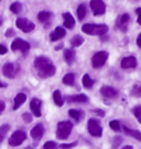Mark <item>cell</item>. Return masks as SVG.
Wrapping results in <instances>:
<instances>
[{
	"instance_id": "6da1fadb",
	"label": "cell",
	"mask_w": 141,
	"mask_h": 149,
	"mask_svg": "<svg viewBox=\"0 0 141 149\" xmlns=\"http://www.w3.org/2000/svg\"><path fill=\"white\" fill-rule=\"evenodd\" d=\"M34 68L37 69L39 76L42 79L51 77L56 72V69L52 61L47 56H38L34 60Z\"/></svg>"
},
{
	"instance_id": "7a4b0ae2",
	"label": "cell",
	"mask_w": 141,
	"mask_h": 149,
	"mask_svg": "<svg viewBox=\"0 0 141 149\" xmlns=\"http://www.w3.org/2000/svg\"><path fill=\"white\" fill-rule=\"evenodd\" d=\"M82 31L89 36H104L108 32V27L106 24H94V23H86L82 27Z\"/></svg>"
},
{
	"instance_id": "3957f363",
	"label": "cell",
	"mask_w": 141,
	"mask_h": 149,
	"mask_svg": "<svg viewBox=\"0 0 141 149\" xmlns=\"http://www.w3.org/2000/svg\"><path fill=\"white\" fill-rule=\"evenodd\" d=\"M73 124L68 120H63L58 124V130H56V137L58 139H66L72 132Z\"/></svg>"
},
{
	"instance_id": "277c9868",
	"label": "cell",
	"mask_w": 141,
	"mask_h": 149,
	"mask_svg": "<svg viewBox=\"0 0 141 149\" xmlns=\"http://www.w3.org/2000/svg\"><path fill=\"white\" fill-rule=\"evenodd\" d=\"M87 130L93 137H100L103 135V128L100 126L99 120L96 118H90L87 123Z\"/></svg>"
},
{
	"instance_id": "5b68a950",
	"label": "cell",
	"mask_w": 141,
	"mask_h": 149,
	"mask_svg": "<svg viewBox=\"0 0 141 149\" xmlns=\"http://www.w3.org/2000/svg\"><path fill=\"white\" fill-rule=\"evenodd\" d=\"M11 50L13 52H17V51H20L21 53L26 54L30 50V43L24 41L23 39H20V38H17L13 42L11 43Z\"/></svg>"
},
{
	"instance_id": "8992f818",
	"label": "cell",
	"mask_w": 141,
	"mask_h": 149,
	"mask_svg": "<svg viewBox=\"0 0 141 149\" xmlns=\"http://www.w3.org/2000/svg\"><path fill=\"white\" fill-rule=\"evenodd\" d=\"M107 59H108V52L99 51V52L95 53L94 56L92 58V64H93V66L95 69H99L101 66H104Z\"/></svg>"
},
{
	"instance_id": "52a82bcc",
	"label": "cell",
	"mask_w": 141,
	"mask_h": 149,
	"mask_svg": "<svg viewBox=\"0 0 141 149\" xmlns=\"http://www.w3.org/2000/svg\"><path fill=\"white\" fill-rule=\"evenodd\" d=\"M16 26L18 29H20L21 31H23L24 33H29L34 30V23L30 20H28L26 18H18L16 21Z\"/></svg>"
},
{
	"instance_id": "ba28073f",
	"label": "cell",
	"mask_w": 141,
	"mask_h": 149,
	"mask_svg": "<svg viewBox=\"0 0 141 149\" xmlns=\"http://www.w3.org/2000/svg\"><path fill=\"white\" fill-rule=\"evenodd\" d=\"M90 9L93 11L94 16H103L106 12V5L103 0H90L89 2Z\"/></svg>"
},
{
	"instance_id": "9c48e42d",
	"label": "cell",
	"mask_w": 141,
	"mask_h": 149,
	"mask_svg": "<svg viewBox=\"0 0 141 149\" xmlns=\"http://www.w3.org/2000/svg\"><path fill=\"white\" fill-rule=\"evenodd\" d=\"M26 138V135L24 132H22V130H17L15 133L11 135V137L9 138V145L10 146H13V147H16V146H20Z\"/></svg>"
},
{
	"instance_id": "30bf717a",
	"label": "cell",
	"mask_w": 141,
	"mask_h": 149,
	"mask_svg": "<svg viewBox=\"0 0 141 149\" xmlns=\"http://www.w3.org/2000/svg\"><path fill=\"white\" fill-rule=\"evenodd\" d=\"M130 16L128 13H122L120 16L117 18L116 20V27L117 29H119L120 31L126 32L128 30V26H129V22H130Z\"/></svg>"
},
{
	"instance_id": "8fae6325",
	"label": "cell",
	"mask_w": 141,
	"mask_h": 149,
	"mask_svg": "<svg viewBox=\"0 0 141 149\" xmlns=\"http://www.w3.org/2000/svg\"><path fill=\"white\" fill-rule=\"evenodd\" d=\"M19 71V66L15 63H6L2 66V73L8 79H15Z\"/></svg>"
},
{
	"instance_id": "7c38bea8",
	"label": "cell",
	"mask_w": 141,
	"mask_h": 149,
	"mask_svg": "<svg viewBox=\"0 0 141 149\" xmlns=\"http://www.w3.org/2000/svg\"><path fill=\"white\" fill-rule=\"evenodd\" d=\"M41 106L42 102L39 98H32L31 103H30V108L35 117H41Z\"/></svg>"
},
{
	"instance_id": "4fadbf2b",
	"label": "cell",
	"mask_w": 141,
	"mask_h": 149,
	"mask_svg": "<svg viewBox=\"0 0 141 149\" xmlns=\"http://www.w3.org/2000/svg\"><path fill=\"white\" fill-rule=\"evenodd\" d=\"M100 94L106 97V98H115L118 95V91L115 90L114 87H110V86H103L100 88Z\"/></svg>"
},
{
	"instance_id": "5bb4252c",
	"label": "cell",
	"mask_w": 141,
	"mask_h": 149,
	"mask_svg": "<svg viewBox=\"0 0 141 149\" xmlns=\"http://www.w3.org/2000/svg\"><path fill=\"white\" fill-rule=\"evenodd\" d=\"M121 68L122 69H133L137 66V60L135 56H126L121 60Z\"/></svg>"
},
{
	"instance_id": "9a60e30c",
	"label": "cell",
	"mask_w": 141,
	"mask_h": 149,
	"mask_svg": "<svg viewBox=\"0 0 141 149\" xmlns=\"http://www.w3.org/2000/svg\"><path fill=\"white\" fill-rule=\"evenodd\" d=\"M43 134H44V127H43L42 124H37V125L31 129V132H30V135H31L32 138L37 139V140L42 138Z\"/></svg>"
},
{
	"instance_id": "2e32d148",
	"label": "cell",
	"mask_w": 141,
	"mask_h": 149,
	"mask_svg": "<svg viewBox=\"0 0 141 149\" xmlns=\"http://www.w3.org/2000/svg\"><path fill=\"white\" fill-rule=\"evenodd\" d=\"M65 34H66V32L65 30L61 27H56L55 28V30L53 32H51V34H50V40L54 42V41H58V40H61L62 38L65 37Z\"/></svg>"
},
{
	"instance_id": "e0dca14e",
	"label": "cell",
	"mask_w": 141,
	"mask_h": 149,
	"mask_svg": "<svg viewBox=\"0 0 141 149\" xmlns=\"http://www.w3.org/2000/svg\"><path fill=\"white\" fill-rule=\"evenodd\" d=\"M63 19H64V27L67 29H73L75 26V19L73 18V16L69 12H65L63 13Z\"/></svg>"
},
{
	"instance_id": "ac0fdd59",
	"label": "cell",
	"mask_w": 141,
	"mask_h": 149,
	"mask_svg": "<svg viewBox=\"0 0 141 149\" xmlns=\"http://www.w3.org/2000/svg\"><path fill=\"white\" fill-rule=\"evenodd\" d=\"M64 60L68 65H72L75 61V51L72 49H66L64 50Z\"/></svg>"
},
{
	"instance_id": "d6986e66",
	"label": "cell",
	"mask_w": 141,
	"mask_h": 149,
	"mask_svg": "<svg viewBox=\"0 0 141 149\" xmlns=\"http://www.w3.org/2000/svg\"><path fill=\"white\" fill-rule=\"evenodd\" d=\"M52 17V12H50V11H41L38 15V20L42 22V23H49L50 24V20H51Z\"/></svg>"
},
{
	"instance_id": "ffe728a7",
	"label": "cell",
	"mask_w": 141,
	"mask_h": 149,
	"mask_svg": "<svg viewBox=\"0 0 141 149\" xmlns=\"http://www.w3.org/2000/svg\"><path fill=\"white\" fill-rule=\"evenodd\" d=\"M26 94H23V93H19V94H17L16 97H15V104H13L12 109H13V111L18 109L21 105H23V103L26 102Z\"/></svg>"
},
{
	"instance_id": "44dd1931",
	"label": "cell",
	"mask_w": 141,
	"mask_h": 149,
	"mask_svg": "<svg viewBox=\"0 0 141 149\" xmlns=\"http://www.w3.org/2000/svg\"><path fill=\"white\" fill-rule=\"evenodd\" d=\"M66 100L69 103H85V102L88 101V97L85 94H77V95L68 96Z\"/></svg>"
},
{
	"instance_id": "7402d4cb",
	"label": "cell",
	"mask_w": 141,
	"mask_h": 149,
	"mask_svg": "<svg viewBox=\"0 0 141 149\" xmlns=\"http://www.w3.org/2000/svg\"><path fill=\"white\" fill-rule=\"evenodd\" d=\"M122 129L128 136H131L132 138L137 139L138 141H141V132L139 130H136V129H130L128 128L127 126H122Z\"/></svg>"
},
{
	"instance_id": "603a6c76",
	"label": "cell",
	"mask_w": 141,
	"mask_h": 149,
	"mask_svg": "<svg viewBox=\"0 0 141 149\" xmlns=\"http://www.w3.org/2000/svg\"><path fill=\"white\" fill-rule=\"evenodd\" d=\"M68 116L75 119L76 122H79L84 117V112L81 109H69L68 111Z\"/></svg>"
},
{
	"instance_id": "cb8c5ba5",
	"label": "cell",
	"mask_w": 141,
	"mask_h": 149,
	"mask_svg": "<svg viewBox=\"0 0 141 149\" xmlns=\"http://www.w3.org/2000/svg\"><path fill=\"white\" fill-rule=\"evenodd\" d=\"M82 83H83V85H84V87H85V88H88V90H90V88L93 87V85L95 84V81L92 80V79H90V76H89L88 74H85L83 76Z\"/></svg>"
},
{
	"instance_id": "d4e9b609",
	"label": "cell",
	"mask_w": 141,
	"mask_h": 149,
	"mask_svg": "<svg viewBox=\"0 0 141 149\" xmlns=\"http://www.w3.org/2000/svg\"><path fill=\"white\" fill-rule=\"evenodd\" d=\"M63 83L65 85L73 86L75 84V74L74 73H67V74L63 77Z\"/></svg>"
},
{
	"instance_id": "484cf974",
	"label": "cell",
	"mask_w": 141,
	"mask_h": 149,
	"mask_svg": "<svg viewBox=\"0 0 141 149\" xmlns=\"http://www.w3.org/2000/svg\"><path fill=\"white\" fill-rule=\"evenodd\" d=\"M53 101H54V103H55L58 106H60V107L63 106L64 102H63V98H62V94H61V92L58 90L53 92Z\"/></svg>"
},
{
	"instance_id": "4316f807",
	"label": "cell",
	"mask_w": 141,
	"mask_h": 149,
	"mask_svg": "<svg viewBox=\"0 0 141 149\" xmlns=\"http://www.w3.org/2000/svg\"><path fill=\"white\" fill-rule=\"evenodd\" d=\"M84 42V39L82 36H79V34H76V36H74L72 39H71V45L74 47V48H77L79 45H82Z\"/></svg>"
},
{
	"instance_id": "83f0119b",
	"label": "cell",
	"mask_w": 141,
	"mask_h": 149,
	"mask_svg": "<svg viewBox=\"0 0 141 149\" xmlns=\"http://www.w3.org/2000/svg\"><path fill=\"white\" fill-rule=\"evenodd\" d=\"M76 12H77V18H78V20H83L84 18H85V16H86V12H87V10H86V6L84 5V3L79 5L78 8H77V10H76Z\"/></svg>"
},
{
	"instance_id": "f1b7e54d",
	"label": "cell",
	"mask_w": 141,
	"mask_h": 149,
	"mask_svg": "<svg viewBox=\"0 0 141 149\" xmlns=\"http://www.w3.org/2000/svg\"><path fill=\"white\" fill-rule=\"evenodd\" d=\"M10 10L12 11L13 13L18 15V13H20L21 10H22V5H21L19 1H16V2H13V3L10 6Z\"/></svg>"
},
{
	"instance_id": "f546056e",
	"label": "cell",
	"mask_w": 141,
	"mask_h": 149,
	"mask_svg": "<svg viewBox=\"0 0 141 149\" xmlns=\"http://www.w3.org/2000/svg\"><path fill=\"white\" fill-rule=\"evenodd\" d=\"M9 129H10V126H9V125H2V126H0V144L2 143L6 134L9 132Z\"/></svg>"
},
{
	"instance_id": "4dcf8cb0",
	"label": "cell",
	"mask_w": 141,
	"mask_h": 149,
	"mask_svg": "<svg viewBox=\"0 0 141 149\" xmlns=\"http://www.w3.org/2000/svg\"><path fill=\"white\" fill-rule=\"evenodd\" d=\"M132 113H133V115L137 117L138 122L141 124V106L133 107V108H132Z\"/></svg>"
},
{
	"instance_id": "1f68e13d",
	"label": "cell",
	"mask_w": 141,
	"mask_h": 149,
	"mask_svg": "<svg viewBox=\"0 0 141 149\" xmlns=\"http://www.w3.org/2000/svg\"><path fill=\"white\" fill-rule=\"evenodd\" d=\"M109 127L115 130V132H119L120 130V125H119V122L118 120H111L109 123Z\"/></svg>"
},
{
	"instance_id": "d6a6232c",
	"label": "cell",
	"mask_w": 141,
	"mask_h": 149,
	"mask_svg": "<svg viewBox=\"0 0 141 149\" xmlns=\"http://www.w3.org/2000/svg\"><path fill=\"white\" fill-rule=\"evenodd\" d=\"M43 149H58V146L54 141H47L43 146Z\"/></svg>"
},
{
	"instance_id": "836d02e7",
	"label": "cell",
	"mask_w": 141,
	"mask_h": 149,
	"mask_svg": "<svg viewBox=\"0 0 141 149\" xmlns=\"http://www.w3.org/2000/svg\"><path fill=\"white\" fill-rule=\"evenodd\" d=\"M131 95L133 96H138V97H140L141 96V85H136L132 91H131Z\"/></svg>"
},
{
	"instance_id": "e575fe53",
	"label": "cell",
	"mask_w": 141,
	"mask_h": 149,
	"mask_svg": "<svg viewBox=\"0 0 141 149\" xmlns=\"http://www.w3.org/2000/svg\"><path fill=\"white\" fill-rule=\"evenodd\" d=\"M77 145V141H74L72 144H62L60 145V148L61 149H68V148H72V147H75Z\"/></svg>"
},
{
	"instance_id": "d590c367",
	"label": "cell",
	"mask_w": 141,
	"mask_h": 149,
	"mask_svg": "<svg viewBox=\"0 0 141 149\" xmlns=\"http://www.w3.org/2000/svg\"><path fill=\"white\" fill-rule=\"evenodd\" d=\"M22 118H23V120L26 123H31L32 122V116L30 113H24L23 115H22Z\"/></svg>"
},
{
	"instance_id": "8d00e7d4",
	"label": "cell",
	"mask_w": 141,
	"mask_h": 149,
	"mask_svg": "<svg viewBox=\"0 0 141 149\" xmlns=\"http://www.w3.org/2000/svg\"><path fill=\"white\" fill-rule=\"evenodd\" d=\"M15 36V30L13 29H8L7 30V32H6V37L7 38H10V37H13Z\"/></svg>"
},
{
	"instance_id": "74e56055",
	"label": "cell",
	"mask_w": 141,
	"mask_h": 149,
	"mask_svg": "<svg viewBox=\"0 0 141 149\" xmlns=\"http://www.w3.org/2000/svg\"><path fill=\"white\" fill-rule=\"evenodd\" d=\"M136 13L138 15V19H137V21H138V23L141 26V8L136 9Z\"/></svg>"
},
{
	"instance_id": "f35d334b",
	"label": "cell",
	"mask_w": 141,
	"mask_h": 149,
	"mask_svg": "<svg viewBox=\"0 0 141 149\" xmlns=\"http://www.w3.org/2000/svg\"><path fill=\"white\" fill-rule=\"evenodd\" d=\"M93 113L97 114V115H99L100 117H104V116H105L104 111H101V109H94V111H93Z\"/></svg>"
},
{
	"instance_id": "ab89813d",
	"label": "cell",
	"mask_w": 141,
	"mask_h": 149,
	"mask_svg": "<svg viewBox=\"0 0 141 149\" xmlns=\"http://www.w3.org/2000/svg\"><path fill=\"white\" fill-rule=\"evenodd\" d=\"M5 108H6V104H5V102L3 101H0V115L3 113V111H5Z\"/></svg>"
},
{
	"instance_id": "60d3db41",
	"label": "cell",
	"mask_w": 141,
	"mask_h": 149,
	"mask_svg": "<svg viewBox=\"0 0 141 149\" xmlns=\"http://www.w3.org/2000/svg\"><path fill=\"white\" fill-rule=\"evenodd\" d=\"M8 52V50L6 48L5 45H2V44H0V54H6Z\"/></svg>"
},
{
	"instance_id": "b9f144b4",
	"label": "cell",
	"mask_w": 141,
	"mask_h": 149,
	"mask_svg": "<svg viewBox=\"0 0 141 149\" xmlns=\"http://www.w3.org/2000/svg\"><path fill=\"white\" fill-rule=\"evenodd\" d=\"M137 45L141 49V33L138 36V38H137Z\"/></svg>"
},
{
	"instance_id": "7bdbcfd3",
	"label": "cell",
	"mask_w": 141,
	"mask_h": 149,
	"mask_svg": "<svg viewBox=\"0 0 141 149\" xmlns=\"http://www.w3.org/2000/svg\"><path fill=\"white\" fill-rule=\"evenodd\" d=\"M63 45H64L63 43H60V44H58V47H55V51H58L60 49H62V48H63Z\"/></svg>"
},
{
	"instance_id": "ee69618b",
	"label": "cell",
	"mask_w": 141,
	"mask_h": 149,
	"mask_svg": "<svg viewBox=\"0 0 141 149\" xmlns=\"http://www.w3.org/2000/svg\"><path fill=\"white\" fill-rule=\"evenodd\" d=\"M122 149H133V147H132V146H130V145H128V146H125Z\"/></svg>"
},
{
	"instance_id": "f6af8a7d",
	"label": "cell",
	"mask_w": 141,
	"mask_h": 149,
	"mask_svg": "<svg viewBox=\"0 0 141 149\" xmlns=\"http://www.w3.org/2000/svg\"><path fill=\"white\" fill-rule=\"evenodd\" d=\"M0 87L2 88V87H7V84L6 83H2V82H0Z\"/></svg>"
},
{
	"instance_id": "bcb514c9",
	"label": "cell",
	"mask_w": 141,
	"mask_h": 149,
	"mask_svg": "<svg viewBox=\"0 0 141 149\" xmlns=\"http://www.w3.org/2000/svg\"><path fill=\"white\" fill-rule=\"evenodd\" d=\"M24 149H34L33 147H26V148H24Z\"/></svg>"
},
{
	"instance_id": "7dc6e473",
	"label": "cell",
	"mask_w": 141,
	"mask_h": 149,
	"mask_svg": "<svg viewBox=\"0 0 141 149\" xmlns=\"http://www.w3.org/2000/svg\"><path fill=\"white\" fill-rule=\"evenodd\" d=\"M1 23H2V20H1V18H0V26H1Z\"/></svg>"
}]
</instances>
